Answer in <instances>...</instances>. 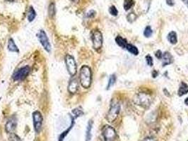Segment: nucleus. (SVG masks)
Returning <instances> with one entry per match:
<instances>
[{"instance_id":"obj_1","label":"nucleus","mask_w":188,"mask_h":141,"mask_svg":"<svg viewBox=\"0 0 188 141\" xmlns=\"http://www.w3.org/2000/svg\"><path fill=\"white\" fill-rule=\"evenodd\" d=\"M79 82L84 88L88 89L90 88L92 82L91 69L88 66H83L80 69Z\"/></svg>"},{"instance_id":"obj_2","label":"nucleus","mask_w":188,"mask_h":141,"mask_svg":"<svg viewBox=\"0 0 188 141\" xmlns=\"http://www.w3.org/2000/svg\"><path fill=\"white\" fill-rule=\"evenodd\" d=\"M120 111V104L119 102L115 100H112L111 104V107L106 115V119L109 122H113L118 118Z\"/></svg>"},{"instance_id":"obj_3","label":"nucleus","mask_w":188,"mask_h":141,"mask_svg":"<svg viewBox=\"0 0 188 141\" xmlns=\"http://www.w3.org/2000/svg\"><path fill=\"white\" fill-rule=\"evenodd\" d=\"M65 64L66 70L69 75L72 76H75L77 72V66L74 57L69 54H67L65 57Z\"/></svg>"},{"instance_id":"obj_4","label":"nucleus","mask_w":188,"mask_h":141,"mask_svg":"<svg viewBox=\"0 0 188 141\" xmlns=\"http://www.w3.org/2000/svg\"><path fill=\"white\" fill-rule=\"evenodd\" d=\"M91 40L93 47L95 50H98L103 46V35L98 30H93L91 33Z\"/></svg>"},{"instance_id":"obj_5","label":"nucleus","mask_w":188,"mask_h":141,"mask_svg":"<svg viewBox=\"0 0 188 141\" xmlns=\"http://www.w3.org/2000/svg\"><path fill=\"white\" fill-rule=\"evenodd\" d=\"M37 38H38V41L40 42V44H42L43 48L48 52H50L51 51V44H50L49 38L46 33L43 30H40L37 34Z\"/></svg>"},{"instance_id":"obj_6","label":"nucleus","mask_w":188,"mask_h":141,"mask_svg":"<svg viewBox=\"0 0 188 141\" xmlns=\"http://www.w3.org/2000/svg\"><path fill=\"white\" fill-rule=\"evenodd\" d=\"M102 134H103L105 141H115L117 138L115 130L108 125H106L103 128Z\"/></svg>"},{"instance_id":"obj_7","label":"nucleus","mask_w":188,"mask_h":141,"mask_svg":"<svg viewBox=\"0 0 188 141\" xmlns=\"http://www.w3.org/2000/svg\"><path fill=\"white\" fill-rule=\"evenodd\" d=\"M135 101L137 105L142 106L144 108L147 109L148 107H149L151 103V98L149 94L141 92L137 95Z\"/></svg>"},{"instance_id":"obj_8","label":"nucleus","mask_w":188,"mask_h":141,"mask_svg":"<svg viewBox=\"0 0 188 141\" xmlns=\"http://www.w3.org/2000/svg\"><path fill=\"white\" fill-rule=\"evenodd\" d=\"M30 71V67L28 66L22 67L17 70H16L13 74L12 78L15 81H21L25 79Z\"/></svg>"},{"instance_id":"obj_9","label":"nucleus","mask_w":188,"mask_h":141,"mask_svg":"<svg viewBox=\"0 0 188 141\" xmlns=\"http://www.w3.org/2000/svg\"><path fill=\"white\" fill-rule=\"evenodd\" d=\"M33 116V127L35 129V131L38 133L40 132L42 129V125H43V118L42 116V114L39 111L34 112L32 114Z\"/></svg>"},{"instance_id":"obj_10","label":"nucleus","mask_w":188,"mask_h":141,"mask_svg":"<svg viewBox=\"0 0 188 141\" xmlns=\"http://www.w3.org/2000/svg\"><path fill=\"white\" fill-rule=\"evenodd\" d=\"M17 119L15 116H12L7 121L5 124V131L7 133H13L17 129Z\"/></svg>"},{"instance_id":"obj_11","label":"nucleus","mask_w":188,"mask_h":141,"mask_svg":"<svg viewBox=\"0 0 188 141\" xmlns=\"http://www.w3.org/2000/svg\"><path fill=\"white\" fill-rule=\"evenodd\" d=\"M78 90H79V81H78L77 78H72L69 83L68 91L71 94H75L77 92Z\"/></svg>"},{"instance_id":"obj_12","label":"nucleus","mask_w":188,"mask_h":141,"mask_svg":"<svg viewBox=\"0 0 188 141\" xmlns=\"http://www.w3.org/2000/svg\"><path fill=\"white\" fill-rule=\"evenodd\" d=\"M162 61H163V66H165L171 64L173 62V58L169 52H166L163 54Z\"/></svg>"},{"instance_id":"obj_13","label":"nucleus","mask_w":188,"mask_h":141,"mask_svg":"<svg viewBox=\"0 0 188 141\" xmlns=\"http://www.w3.org/2000/svg\"><path fill=\"white\" fill-rule=\"evenodd\" d=\"M93 121L92 120H89L88 124H87L86 131V141H90L91 139V131L92 128H93Z\"/></svg>"},{"instance_id":"obj_14","label":"nucleus","mask_w":188,"mask_h":141,"mask_svg":"<svg viewBox=\"0 0 188 141\" xmlns=\"http://www.w3.org/2000/svg\"><path fill=\"white\" fill-rule=\"evenodd\" d=\"M188 92V85L185 82H182L180 86L179 90H178V94L180 97L186 94Z\"/></svg>"},{"instance_id":"obj_15","label":"nucleus","mask_w":188,"mask_h":141,"mask_svg":"<svg viewBox=\"0 0 188 141\" xmlns=\"http://www.w3.org/2000/svg\"><path fill=\"white\" fill-rule=\"evenodd\" d=\"M7 47H8V49H9L10 52H19V48H18L17 44H16L15 42H14V40L11 39V38H10V39L9 40V41H8Z\"/></svg>"},{"instance_id":"obj_16","label":"nucleus","mask_w":188,"mask_h":141,"mask_svg":"<svg viewBox=\"0 0 188 141\" xmlns=\"http://www.w3.org/2000/svg\"><path fill=\"white\" fill-rule=\"evenodd\" d=\"M167 39L169 41L170 43L172 44H176L178 42L177 34L175 31H171L168 33V36H167Z\"/></svg>"},{"instance_id":"obj_17","label":"nucleus","mask_w":188,"mask_h":141,"mask_svg":"<svg viewBox=\"0 0 188 141\" xmlns=\"http://www.w3.org/2000/svg\"><path fill=\"white\" fill-rule=\"evenodd\" d=\"M71 118H72V123H71V125L70 126H69V129H66L65 131H64V132L63 133H62V134L60 136H59V141H63V140H64V138H65V137L66 136V135H67L68 133H69V131H70V130L72 129V128L73 127V126H74V118L73 117V116H71Z\"/></svg>"},{"instance_id":"obj_18","label":"nucleus","mask_w":188,"mask_h":141,"mask_svg":"<svg viewBox=\"0 0 188 141\" xmlns=\"http://www.w3.org/2000/svg\"><path fill=\"white\" fill-rule=\"evenodd\" d=\"M36 17V12L35 9H33V6H30L28 9V14H27V18H28L29 22H32Z\"/></svg>"},{"instance_id":"obj_19","label":"nucleus","mask_w":188,"mask_h":141,"mask_svg":"<svg viewBox=\"0 0 188 141\" xmlns=\"http://www.w3.org/2000/svg\"><path fill=\"white\" fill-rule=\"evenodd\" d=\"M115 42H117V44L122 48H126V46L128 44L127 42V40L124 39V38H123L121 36H117L115 38Z\"/></svg>"},{"instance_id":"obj_20","label":"nucleus","mask_w":188,"mask_h":141,"mask_svg":"<svg viewBox=\"0 0 188 141\" xmlns=\"http://www.w3.org/2000/svg\"><path fill=\"white\" fill-rule=\"evenodd\" d=\"M126 49H127L131 54H134V55H138L139 54L138 49L132 44H127V46H126Z\"/></svg>"},{"instance_id":"obj_21","label":"nucleus","mask_w":188,"mask_h":141,"mask_svg":"<svg viewBox=\"0 0 188 141\" xmlns=\"http://www.w3.org/2000/svg\"><path fill=\"white\" fill-rule=\"evenodd\" d=\"M72 114H73V117L77 118V117H79V116H82V115L84 114V112L81 108H77V109H74V110H72Z\"/></svg>"},{"instance_id":"obj_22","label":"nucleus","mask_w":188,"mask_h":141,"mask_svg":"<svg viewBox=\"0 0 188 141\" xmlns=\"http://www.w3.org/2000/svg\"><path fill=\"white\" fill-rule=\"evenodd\" d=\"M115 81H116L115 75L114 74L111 75V77H110L109 80H108V86H107V90H109L110 88H111L112 86L115 83Z\"/></svg>"},{"instance_id":"obj_23","label":"nucleus","mask_w":188,"mask_h":141,"mask_svg":"<svg viewBox=\"0 0 188 141\" xmlns=\"http://www.w3.org/2000/svg\"><path fill=\"white\" fill-rule=\"evenodd\" d=\"M134 5L133 0H124V9L125 11H128Z\"/></svg>"},{"instance_id":"obj_24","label":"nucleus","mask_w":188,"mask_h":141,"mask_svg":"<svg viewBox=\"0 0 188 141\" xmlns=\"http://www.w3.org/2000/svg\"><path fill=\"white\" fill-rule=\"evenodd\" d=\"M56 9H55V5L54 3H52L50 4L49 6V15L50 17H53L55 15Z\"/></svg>"},{"instance_id":"obj_25","label":"nucleus","mask_w":188,"mask_h":141,"mask_svg":"<svg viewBox=\"0 0 188 141\" xmlns=\"http://www.w3.org/2000/svg\"><path fill=\"white\" fill-rule=\"evenodd\" d=\"M152 33H153V30H152L150 26H147L146 28L144 29V35L146 37V38H150L152 35Z\"/></svg>"},{"instance_id":"obj_26","label":"nucleus","mask_w":188,"mask_h":141,"mask_svg":"<svg viewBox=\"0 0 188 141\" xmlns=\"http://www.w3.org/2000/svg\"><path fill=\"white\" fill-rule=\"evenodd\" d=\"M127 18L129 23H133L137 19V15L134 13H130V14H129L127 15Z\"/></svg>"},{"instance_id":"obj_27","label":"nucleus","mask_w":188,"mask_h":141,"mask_svg":"<svg viewBox=\"0 0 188 141\" xmlns=\"http://www.w3.org/2000/svg\"><path fill=\"white\" fill-rule=\"evenodd\" d=\"M9 141H22L21 139L18 136L17 134H15L14 133H11L10 136L9 137Z\"/></svg>"},{"instance_id":"obj_28","label":"nucleus","mask_w":188,"mask_h":141,"mask_svg":"<svg viewBox=\"0 0 188 141\" xmlns=\"http://www.w3.org/2000/svg\"><path fill=\"white\" fill-rule=\"evenodd\" d=\"M109 12L113 16H116L118 14V11L115 6H111L109 9Z\"/></svg>"},{"instance_id":"obj_29","label":"nucleus","mask_w":188,"mask_h":141,"mask_svg":"<svg viewBox=\"0 0 188 141\" xmlns=\"http://www.w3.org/2000/svg\"><path fill=\"white\" fill-rule=\"evenodd\" d=\"M146 61H147V64H148L149 66H153V58L151 57V55L146 56Z\"/></svg>"},{"instance_id":"obj_30","label":"nucleus","mask_w":188,"mask_h":141,"mask_svg":"<svg viewBox=\"0 0 188 141\" xmlns=\"http://www.w3.org/2000/svg\"><path fill=\"white\" fill-rule=\"evenodd\" d=\"M95 14H96V13H95V11L91 10L90 12H88V13H87L86 16L88 18H93L95 16Z\"/></svg>"},{"instance_id":"obj_31","label":"nucleus","mask_w":188,"mask_h":141,"mask_svg":"<svg viewBox=\"0 0 188 141\" xmlns=\"http://www.w3.org/2000/svg\"><path fill=\"white\" fill-rule=\"evenodd\" d=\"M155 56L156 57V58L160 59H162V57H163V54H162V52L160 50H157L155 53Z\"/></svg>"},{"instance_id":"obj_32","label":"nucleus","mask_w":188,"mask_h":141,"mask_svg":"<svg viewBox=\"0 0 188 141\" xmlns=\"http://www.w3.org/2000/svg\"><path fill=\"white\" fill-rule=\"evenodd\" d=\"M142 141H157V140L153 137H147L144 138Z\"/></svg>"},{"instance_id":"obj_33","label":"nucleus","mask_w":188,"mask_h":141,"mask_svg":"<svg viewBox=\"0 0 188 141\" xmlns=\"http://www.w3.org/2000/svg\"><path fill=\"white\" fill-rule=\"evenodd\" d=\"M166 3L169 6H173L174 5V2H173V0H166Z\"/></svg>"},{"instance_id":"obj_34","label":"nucleus","mask_w":188,"mask_h":141,"mask_svg":"<svg viewBox=\"0 0 188 141\" xmlns=\"http://www.w3.org/2000/svg\"><path fill=\"white\" fill-rule=\"evenodd\" d=\"M158 72L157 71V70H154L153 72H152V76H153V78H156L157 76H158Z\"/></svg>"},{"instance_id":"obj_35","label":"nucleus","mask_w":188,"mask_h":141,"mask_svg":"<svg viewBox=\"0 0 188 141\" xmlns=\"http://www.w3.org/2000/svg\"><path fill=\"white\" fill-rule=\"evenodd\" d=\"M182 1H184L185 4L187 6V7H188V0H182Z\"/></svg>"},{"instance_id":"obj_36","label":"nucleus","mask_w":188,"mask_h":141,"mask_svg":"<svg viewBox=\"0 0 188 141\" xmlns=\"http://www.w3.org/2000/svg\"><path fill=\"white\" fill-rule=\"evenodd\" d=\"M185 103L186 105H188V97L185 99Z\"/></svg>"},{"instance_id":"obj_37","label":"nucleus","mask_w":188,"mask_h":141,"mask_svg":"<svg viewBox=\"0 0 188 141\" xmlns=\"http://www.w3.org/2000/svg\"><path fill=\"white\" fill-rule=\"evenodd\" d=\"M72 1H74V2L77 3V2H78V1H79V0H72Z\"/></svg>"},{"instance_id":"obj_38","label":"nucleus","mask_w":188,"mask_h":141,"mask_svg":"<svg viewBox=\"0 0 188 141\" xmlns=\"http://www.w3.org/2000/svg\"><path fill=\"white\" fill-rule=\"evenodd\" d=\"M8 1H17V0H8Z\"/></svg>"}]
</instances>
